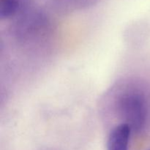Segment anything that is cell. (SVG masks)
I'll use <instances>...</instances> for the list:
<instances>
[{"label": "cell", "instance_id": "6da1fadb", "mask_svg": "<svg viewBox=\"0 0 150 150\" xmlns=\"http://www.w3.org/2000/svg\"><path fill=\"white\" fill-rule=\"evenodd\" d=\"M114 105L120 124L127 125L132 131L143 128L147 117V103L142 91L127 85L120 88L114 96Z\"/></svg>", "mask_w": 150, "mask_h": 150}, {"label": "cell", "instance_id": "7a4b0ae2", "mask_svg": "<svg viewBox=\"0 0 150 150\" xmlns=\"http://www.w3.org/2000/svg\"><path fill=\"white\" fill-rule=\"evenodd\" d=\"M132 130L126 124L114 126L108 136L106 150H128Z\"/></svg>", "mask_w": 150, "mask_h": 150}, {"label": "cell", "instance_id": "3957f363", "mask_svg": "<svg viewBox=\"0 0 150 150\" xmlns=\"http://www.w3.org/2000/svg\"><path fill=\"white\" fill-rule=\"evenodd\" d=\"M21 0H0V18H8L14 16L20 8Z\"/></svg>", "mask_w": 150, "mask_h": 150}, {"label": "cell", "instance_id": "277c9868", "mask_svg": "<svg viewBox=\"0 0 150 150\" xmlns=\"http://www.w3.org/2000/svg\"><path fill=\"white\" fill-rule=\"evenodd\" d=\"M149 150H150V149H149Z\"/></svg>", "mask_w": 150, "mask_h": 150}]
</instances>
